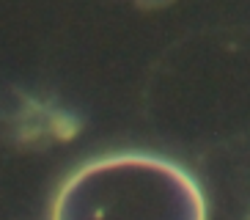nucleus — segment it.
<instances>
[{
    "mask_svg": "<svg viewBox=\"0 0 250 220\" xmlns=\"http://www.w3.org/2000/svg\"><path fill=\"white\" fill-rule=\"evenodd\" d=\"M52 220H206V198L182 165L157 154H110L77 168Z\"/></svg>",
    "mask_w": 250,
    "mask_h": 220,
    "instance_id": "nucleus-1",
    "label": "nucleus"
}]
</instances>
